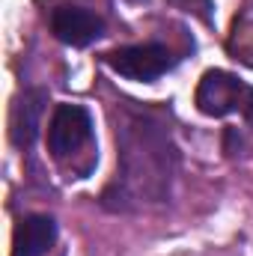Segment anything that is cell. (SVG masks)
<instances>
[{
  "label": "cell",
  "mask_w": 253,
  "mask_h": 256,
  "mask_svg": "<svg viewBox=\"0 0 253 256\" xmlns=\"http://www.w3.org/2000/svg\"><path fill=\"white\" fill-rule=\"evenodd\" d=\"M57 242V224L48 214H30L15 226L12 256H45Z\"/></svg>",
  "instance_id": "7"
},
{
  "label": "cell",
  "mask_w": 253,
  "mask_h": 256,
  "mask_svg": "<svg viewBox=\"0 0 253 256\" xmlns=\"http://www.w3.org/2000/svg\"><path fill=\"white\" fill-rule=\"evenodd\" d=\"M242 114H244V120L253 126V90H250V96H248V102H244V110Z\"/></svg>",
  "instance_id": "8"
},
{
  "label": "cell",
  "mask_w": 253,
  "mask_h": 256,
  "mask_svg": "<svg viewBox=\"0 0 253 256\" xmlns=\"http://www.w3.org/2000/svg\"><path fill=\"white\" fill-rule=\"evenodd\" d=\"M173 54L164 45H128V48H116L108 54V66L122 74L128 80H155L161 78L167 68H173Z\"/></svg>",
  "instance_id": "4"
},
{
  "label": "cell",
  "mask_w": 253,
  "mask_h": 256,
  "mask_svg": "<svg viewBox=\"0 0 253 256\" xmlns=\"http://www.w3.org/2000/svg\"><path fill=\"white\" fill-rule=\"evenodd\" d=\"M45 92L42 90H24L12 108L9 120V134L15 146H33L39 128H42V114H45Z\"/></svg>",
  "instance_id": "6"
},
{
  "label": "cell",
  "mask_w": 253,
  "mask_h": 256,
  "mask_svg": "<svg viewBox=\"0 0 253 256\" xmlns=\"http://www.w3.org/2000/svg\"><path fill=\"white\" fill-rule=\"evenodd\" d=\"M250 90L253 86H248L242 78L220 68H208L196 86V108L206 116H226L232 110H244Z\"/></svg>",
  "instance_id": "3"
},
{
  "label": "cell",
  "mask_w": 253,
  "mask_h": 256,
  "mask_svg": "<svg viewBox=\"0 0 253 256\" xmlns=\"http://www.w3.org/2000/svg\"><path fill=\"white\" fill-rule=\"evenodd\" d=\"M51 30L66 45L86 48L104 33V21L84 6H57L51 12Z\"/></svg>",
  "instance_id": "5"
},
{
  "label": "cell",
  "mask_w": 253,
  "mask_h": 256,
  "mask_svg": "<svg viewBox=\"0 0 253 256\" xmlns=\"http://www.w3.org/2000/svg\"><path fill=\"white\" fill-rule=\"evenodd\" d=\"M120 173H116V208L161 202L173 182V143L164 128L149 116H131L116 134Z\"/></svg>",
  "instance_id": "1"
},
{
  "label": "cell",
  "mask_w": 253,
  "mask_h": 256,
  "mask_svg": "<svg viewBox=\"0 0 253 256\" xmlns=\"http://www.w3.org/2000/svg\"><path fill=\"white\" fill-rule=\"evenodd\" d=\"M92 140V116L80 104H57L48 122V152L57 161L74 158Z\"/></svg>",
  "instance_id": "2"
}]
</instances>
